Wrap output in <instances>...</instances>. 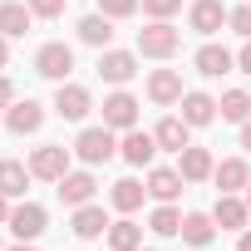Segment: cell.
Instances as JSON below:
<instances>
[{"label": "cell", "mask_w": 251, "mask_h": 251, "mask_svg": "<svg viewBox=\"0 0 251 251\" xmlns=\"http://www.w3.org/2000/svg\"><path fill=\"white\" fill-rule=\"evenodd\" d=\"M10 103H15V84L0 74V108H10Z\"/></svg>", "instance_id": "34"}, {"label": "cell", "mask_w": 251, "mask_h": 251, "mask_svg": "<svg viewBox=\"0 0 251 251\" xmlns=\"http://www.w3.org/2000/svg\"><path fill=\"white\" fill-rule=\"evenodd\" d=\"M0 251H5V246H0Z\"/></svg>", "instance_id": "43"}, {"label": "cell", "mask_w": 251, "mask_h": 251, "mask_svg": "<svg viewBox=\"0 0 251 251\" xmlns=\"http://www.w3.org/2000/svg\"><path fill=\"white\" fill-rule=\"evenodd\" d=\"M212 222H217L222 231H246V222H251V207H246L236 192H222V197H217V207H212Z\"/></svg>", "instance_id": "7"}, {"label": "cell", "mask_w": 251, "mask_h": 251, "mask_svg": "<svg viewBox=\"0 0 251 251\" xmlns=\"http://www.w3.org/2000/svg\"><path fill=\"white\" fill-rule=\"evenodd\" d=\"M10 231H15V241H35L45 226H50V212L40 207V202H20V207H10V222H5Z\"/></svg>", "instance_id": "4"}, {"label": "cell", "mask_w": 251, "mask_h": 251, "mask_svg": "<svg viewBox=\"0 0 251 251\" xmlns=\"http://www.w3.org/2000/svg\"><path fill=\"white\" fill-rule=\"evenodd\" d=\"M89 108H94V99H89V89H84V84H59V94H54V113H59V118L79 123Z\"/></svg>", "instance_id": "9"}, {"label": "cell", "mask_w": 251, "mask_h": 251, "mask_svg": "<svg viewBox=\"0 0 251 251\" xmlns=\"http://www.w3.org/2000/svg\"><path fill=\"white\" fill-rule=\"evenodd\" d=\"M182 187H187V177L177 168H153L148 173V197H158V202H177Z\"/></svg>", "instance_id": "19"}, {"label": "cell", "mask_w": 251, "mask_h": 251, "mask_svg": "<svg viewBox=\"0 0 251 251\" xmlns=\"http://www.w3.org/2000/svg\"><path fill=\"white\" fill-rule=\"evenodd\" d=\"M25 5H30L40 20H54V15H64V0H25Z\"/></svg>", "instance_id": "33"}, {"label": "cell", "mask_w": 251, "mask_h": 251, "mask_svg": "<svg viewBox=\"0 0 251 251\" xmlns=\"http://www.w3.org/2000/svg\"><path fill=\"white\" fill-rule=\"evenodd\" d=\"M143 10H148L153 20H173V15L182 10V0H143Z\"/></svg>", "instance_id": "31"}, {"label": "cell", "mask_w": 251, "mask_h": 251, "mask_svg": "<svg viewBox=\"0 0 251 251\" xmlns=\"http://www.w3.org/2000/svg\"><path fill=\"white\" fill-rule=\"evenodd\" d=\"M177 236H182L187 246H207V241L217 236V222H212L207 212H187V217H182V231H177Z\"/></svg>", "instance_id": "22"}, {"label": "cell", "mask_w": 251, "mask_h": 251, "mask_svg": "<svg viewBox=\"0 0 251 251\" xmlns=\"http://www.w3.org/2000/svg\"><path fill=\"white\" fill-rule=\"evenodd\" d=\"M217 118V99L212 94H182V123H192V128H207V123Z\"/></svg>", "instance_id": "20"}, {"label": "cell", "mask_w": 251, "mask_h": 251, "mask_svg": "<svg viewBox=\"0 0 251 251\" xmlns=\"http://www.w3.org/2000/svg\"><path fill=\"white\" fill-rule=\"evenodd\" d=\"M182 50V35L168 25V20H153L148 30H138V54L143 59H168V54H177Z\"/></svg>", "instance_id": "2"}, {"label": "cell", "mask_w": 251, "mask_h": 251, "mask_svg": "<svg viewBox=\"0 0 251 251\" xmlns=\"http://www.w3.org/2000/svg\"><path fill=\"white\" fill-rule=\"evenodd\" d=\"M79 40H84V45H94V50H108V40H113L108 15H84V20H79Z\"/></svg>", "instance_id": "26"}, {"label": "cell", "mask_w": 251, "mask_h": 251, "mask_svg": "<svg viewBox=\"0 0 251 251\" xmlns=\"http://www.w3.org/2000/svg\"><path fill=\"white\" fill-rule=\"evenodd\" d=\"M148 226H153L158 236H177V231H182V212H177L173 202H158L153 217H148Z\"/></svg>", "instance_id": "29"}, {"label": "cell", "mask_w": 251, "mask_h": 251, "mask_svg": "<svg viewBox=\"0 0 251 251\" xmlns=\"http://www.w3.org/2000/svg\"><path fill=\"white\" fill-rule=\"evenodd\" d=\"M5 123H10V133H20V138H25V133H40V128H45V108H40L35 99H15L10 113H5Z\"/></svg>", "instance_id": "11"}, {"label": "cell", "mask_w": 251, "mask_h": 251, "mask_svg": "<svg viewBox=\"0 0 251 251\" xmlns=\"http://www.w3.org/2000/svg\"><path fill=\"white\" fill-rule=\"evenodd\" d=\"M5 59H10V45H5V35H0V69H5Z\"/></svg>", "instance_id": "38"}, {"label": "cell", "mask_w": 251, "mask_h": 251, "mask_svg": "<svg viewBox=\"0 0 251 251\" xmlns=\"http://www.w3.org/2000/svg\"><path fill=\"white\" fill-rule=\"evenodd\" d=\"M212 168H217V163H212V153H207V148H192V143H187V148L177 153V173H182L187 182H207V177H212Z\"/></svg>", "instance_id": "17"}, {"label": "cell", "mask_w": 251, "mask_h": 251, "mask_svg": "<svg viewBox=\"0 0 251 251\" xmlns=\"http://www.w3.org/2000/svg\"><path fill=\"white\" fill-rule=\"evenodd\" d=\"M226 5H222V0H192V10H187V20H192V30L197 35H217L222 25H226Z\"/></svg>", "instance_id": "12"}, {"label": "cell", "mask_w": 251, "mask_h": 251, "mask_svg": "<svg viewBox=\"0 0 251 251\" xmlns=\"http://www.w3.org/2000/svg\"><path fill=\"white\" fill-rule=\"evenodd\" d=\"M148 99H153L158 108L182 103V74H177V69H153V74H148Z\"/></svg>", "instance_id": "8"}, {"label": "cell", "mask_w": 251, "mask_h": 251, "mask_svg": "<svg viewBox=\"0 0 251 251\" xmlns=\"http://www.w3.org/2000/svg\"><path fill=\"white\" fill-rule=\"evenodd\" d=\"M143 246V226L138 222H113L108 226V251H138Z\"/></svg>", "instance_id": "27"}, {"label": "cell", "mask_w": 251, "mask_h": 251, "mask_svg": "<svg viewBox=\"0 0 251 251\" xmlns=\"http://www.w3.org/2000/svg\"><path fill=\"white\" fill-rule=\"evenodd\" d=\"M30 173H35V177H45V182H59V177L69 173V148H64V143H45V148H35Z\"/></svg>", "instance_id": "6"}, {"label": "cell", "mask_w": 251, "mask_h": 251, "mask_svg": "<svg viewBox=\"0 0 251 251\" xmlns=\"http://www.w3.org/2000/svg\"><path fill=\"white\" fill-rule=\"evenodd\" d=\"M187 133H192V123H182V118H163L158 128H153V138H158V148H168V153H182V148L192 143Z\"/></svg>", "instance_id": "21"}, {"label": "cell", "mask_w": 251, "mask_h": 251, "mask_svg": "<svg viewBox=\"0 0 251 251\" xmlns=\"http://www.w3.org/2000/svg\"><path fill=\"white\" fill-rule=\"evenodd\" d=\"M5 251H35V246H30V241H15V246H5Z\"/></svg>", "instance_id": "40"}, {"label": "cell", "mask_w": 251, "mask_h": 251, "mask_svg": "<svg viewBox=\"0 0 251 251\" xmlns=\"http://www.w3.org/2000/svg\"><path fill=\"white\" fill-rule=\"evenodd\" d=\"M99 74H103L108 84H128V79L138 74V54H128V50H103V54H99Z\"/></svg>", "instance_id": "10"}, {"label": "cell", "mask_w": 251, "mask_h": 251, "mask_svg": "<svg viewBox=\"0 0 251 251\" xmlns=\"http://www.w3.org/2000/svg\"><path fill=\"white\" fill-rule=\"evenodd\" d=\"M236 251H251V231H241V241H236Z\"/></svg>", "instance_id": "39"}, {"label": "cell", "mask_w": 251, "mask_h": 251, "mask_svg": "<svg viewBox=\"0 0 251 251\" xmlns=\"http://www.w3.org/2000/svg\"><path fill=\"white\" fill-rule=\"evenodd\" d=\"M143 5V0H99V15H108V20H123V15H133Z\"/></svg>", "instance_id": "30"}, {"label": "cell", "mask_w": 251, "mask_h": 251, "mask_svg": "<svg viewBox=\"0 0 251 251\" xmlns=\"http://www.w3.org/2000/svg\"><path fill=\"white\" fill-rule=\"evenodd\" d=\"M30 168L25 163H15V158H5V163H0V192H5V197H25V187H30Z\"/></svg>", "instance_id": "24"}, {"label": "cell", "mask_w": 251, "mask_h": 251, "mask_svg": "<svg viewBox=\"0 0 251 251\" xmlns=\"http://www.w3.org/2000/svg\"><path fill=\"white\" fill-rule=\"evenodd\" d=\"M69 226H74V236H84V241H94V236H103L113 222L103 217V207H94V202H84V207H74V217H69Z\"/></svg>", "instance_id": "15"}, {"label": "cell", "mask_w": 251, "mask_h": 251, "mask_svg": "<svg viewBox=\"0 0 251 251\" xmlns=\"http://www.w3.org/2000/svg\"><path fill=\"white\" fill-rule=\"evenodd\" d=\"M217 108H222L226 123H246V118H251V94H246V89H226Z\"/></svg>", "instance_id": "28"}, {"label": "cell", "mask_w": 251, "mask_h": 251, "mask_svg": "<svg viewBox=\"0 0 251 251\" xmlns=\"http://www.w3.org/2000/svg\"><path fill=\"white\" fill-rule=\"evenodd\" d=\"M103 123H108V128L113 133H128V128H138V99L133 94H108L103 99Z\"/></svg>", "instance_id": "5"}, {"label": "cell", "mask_w": 251, "mask_h": 251, "mask_svg": "<svg viewBox=\"0 0 251 251\" xmlns=\"http://www.w3.org/2000/svg\"><path fill=\"white\" fill-rule=\"evenodd\" d=\"M143 197H148V187H143L138 177H123V182H113V192H108V202H113L118 212H138Z\"/></svg>", "instance_id": "23"}, {"label": "cell", "mask_w": 251, "mask_h": 251, "mask_svg": "<svg viewBox=\"0 0 251 251\" xmlns=\"http://www.w3.org/2000/svg\"><path fill=\"white\" fill-rule=\"evenodd\" d=\"M30 20H35L30 5H0V35H5V40H20L30 30Z\"/></svg>", "instance_id": "25"}, {"label": "cell", "mask_w": 251, "mask_h": 251, "mask_svg": "<svg viewBox=\"0 0 251 251\" xmlns=\"http://www.w3.org/2000/svg\"><path fill=\"white\" fill-rule=\"evenodd\" d=\"M241 148H246V153H251V118H246V123H241Z\"/></svg>", "instance_id": "37"}, {"label": "cell", "mask_w": 251, "mask_h": 251, "mask_svg": "<svg viewBox=\"0 0 251 251\" xmlns=\"http://www.w3.org/2000/svg\"><path fill=\"white\" fill-rule=\"evenodd\" d=\"M246 207H251V187H246Z\"/></svg>", "instance_id": "41"}, {"label": "cell", "mask_w": 251, "mask_h": 251, "mask_svg": "<svg viewBox=\"0 0 251 251\" xmlns=\"http://www.w3.org/2000/svg\"><path fill=\"white\" fill-rule=\"evenodd\" d=\"M236 64H241V74H251V40L241 45V54H236Z\"/></svg>", "instance_id": "35"}, {"label": "cell", "mask_w": 251, "mask_h": 251, "mask_svg": "<svg viewBox=\"0 0 251 251\" xmlns=\"http://www.w3.org/2000/svg\"><path fill=\"white\" fill-rule=\"evenodd\" d=\"M94 173H64L59 177V202L64 207H84V202H94Z\"/></svg>", "instance_id": "14"}, {"label": "cell", "mask_w": 251, "mask_h": 251, "mask_svg": "<svg viewBox=\"0 0 251 251\" xmlns=\"http://www.w3.org/2000/svg\"><path fill=\"white\" fill-rule=\"evenodd\" d=\"M138 251H153V246H138Z\"/></svg>", "instance_id": "42"}, {"label": "cell", "mask_w": 251, "mask_h": 251, "mask_svg": "<svg viewBox=\"0 0 251 251\" xmlns=\"http://www.w3.org/2000/svg\"><path fill=\"white\" fill-rule=\"evenodd\" d=\"M35 69H40L45 79L64 84V79H69V69H74V50H69L64 40H50V45H40V54H35Z\"/></svg>", "instance_id": "3"}, {"label": "cell", "mask_w": 251, "mask_h": 251, "mask_svg": "<svg viewBox=\"0 0 251 251\" xmlns=\"http://www.w3.org/2000/svg\"><path fill=\"white\" fill-rule=\"evenodd\" d=\"M226 25H231L236 35H246V40H251V5H236V10L226 15Z\"/></svg>", "instance_id": "32"}, {"label": "cell", "mask_w": 251, "mask_h": 251, "mask_svg": "<svg viewBox=\"0 0 251 251\" xmlns=\"http://www.w3.org/2000/svg\"><path fill=\"white\" fill-rule=\"evenodd\" d=\"M212 177H217L222 192H241V187H251V168H246V158H222V163L212 168Z\"/></svg>", "instance_id": "18"}, {"label": "cell", "mask_w": 251, "mask_h": 251, "mask_svg": "<svg viewBox=\"0 0 251 251\" xmlns=\"http://www.w3.org/2000/svg\"><path fill=\"white\" fill-rule=\"evenodd\" d=\"M192 64H197V74H202V79H222V74L236 64V54H231V50H222V45H202Z\"/></svg>", "instance_id": "16"}, {"label": "cell", "mask_w": 251, "mask_h": 251, "mask_svg": "<svg viewBox=\"0 0 251 251\" xmlns=\"http://www.w3.org/2000/svg\"><path fill=\"white\" fill-rule=\"evenodd\" d=\"M74 153H79L89 168H99V163H108V158L118 153V138H113L108 123H99V128H84V133L74 138Z\"/></svg>", "instance_id": "1"}, {"label": "cell", "mask_w": 251, "mask_h": 251, "mask_svg": "<svg viewBox=\"0 0 251 251\" xmlns=\"http://www.w3.org/2000/svg\"><path fill=\"white\" fill-rule=\"evenodd\" d=\"M5 222H10V197L0 192V226H5Z\"/></svg>", "instance_id": "36"}, {"label": "cell", "mask_w": 251, "mask_h": 251, "mask_svg": "<svg viewBox=\"0 0 251 251\" xmlns=\"http://www.w3.org/2000/svg\"><path fill=\"white\" fill-rule=\"evenodd\" d=\"M118 153H123V163L148 168V163H153V153H158V138H153V133H138V128H128V133H123V143H118Z\"/></svg>", "instance_id": "13"}]
</instances>
